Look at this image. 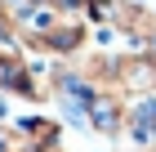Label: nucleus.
I'll return each mask as SVG.
<instances>
[{
	"label": "nucleus",
	"mask_w": 156,
	"mask_h": 152,
	"mask_svg": "<svg viewBox=\"0 0 156 152\" xmlns=\"http://www.w3.org/2000/svg\"><path fill=\"white\" fill-rule=\"evenodd\" d=\"M112 90L125 98H147L156 94V58L143 49H120L112 58Z\"/></svg>",
	"instance_id": "obj_1"
},
{
	"label": "nucleus",
	"mask_w": 156,
	"mask_h": 152,
	"mask_svg": "<svg viewBox=\"0 0 156 152\" xmlns=\"http://www.w3.org/2000/svg\"><path fill=\"white\" fill-rule=\"evenodd\" d=\"M0 152H45V148H40L18 121H9V125H0Z\"/></svg>",
	"instance_id": "obj_4"
},
{
	"label": "nucleus",
	"mask_w": 156,
	"mask_h": 152,
	"mask_svg": "<svg viewBox=\"0 0 156 152\" xmlns=\"http://www.w3.org/2000/svg\"><path fill=\"white\" fill-rule=\"evenodd\" d=\"M45 152H67V148H62V143H54V148H45Z\"/></svg>",
	"instance_id": "obj_6"
},
{
	"label": "nucleus",
	"mask_w": 156,
	"mask_h": 152,
	"mask_svg": "<svg viewBox=\"0 0 156 152\" xmlns=\"http://www.w3.org/2000/svg\"><path fill=\"white\" fill-rule=\"evenodd\" d=\"M80 117L89 121V130H98V134H107V139H116V134H125V117H129V98L116 90H89V98H85Z\"/></svg>",
	"instance_id": "obj_3"
},
{
	"label": "nucleus",
	"mask_w": 156,
	"mask_h": 152,
	"mask_svg": "<svg viewBox=\"0 0 156 152\" xmlns=\"http://www.w3.org/2000/svg\"><path fill=\"white\" fill-rule=\"evenodd\" d=\"M27 45H23V36H18V27L9 23V18H0V63H9V58H23Z\"/></svg>",
	"instance_id": "obj_5"
},
{
	"label": "nucleus",
	"mask_w": 156,
	"mask_h": 152,
	"mask_svg": "<svg viewBox=\"0 0 156 152\" xmlns=\"http://www.w3.org/2000/svg\"><path fill=\"white\" fill-rule=\"evenodd\" d=\"M0 94L18 98V103H49L54 98V81L45 72H36L27 58H9V63H0Z\"/></svg>",
	"instance_id": "obj_2"
}]
</instances>
